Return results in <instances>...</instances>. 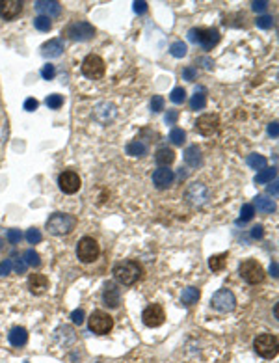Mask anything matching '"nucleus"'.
<instances>
[{
  "label": "nucleus",
  "mask_w": 279,
  "mask_h": 363,
  "mask_svg": "<svg viewBox=\"0 0 279 363\" xmlns=\"http://www.w3.org/2000/svg\"><path fill=\"white\" fill-rule=\"evenodd\" d=\"M270 274H272L274 278H278V261H272V265H270Z\"/></svg>",
  "instance_id": "obj_54"
},
{
  "label": "nucleus",
  "mask_w": 279,
  "mask_h": 363,
  "mask_svg": "<svg viewBox=\"0 0 279 363\" xmlns=\"http://www.w3.org/2000/svg\"><path fill=\"white\" fill-rule=\"evenodd\" d=\"M24 263H26V267L37 268V267L41 265V257H39V253H37L36 249H26V253H24Z\"/></svg>",
  "instance_id": "obj_32"
},
{
  "label": "nucleus",
  "mask_w": 279,
  "mask_h": 363,
  "mask_svg": "<svg viewBox=\"0 0 279 363\" xmlns=\"http://www.w3.org/2000/svg\"><path fill=\"white\" fill-rule=\"evenodd\" d=\"M188 39L192 43H199L205 51H210L220 41V32L216 28H192L188 32Z\"/></svg>",
  "instance_id": "obj_3"
},
{
  "label": "nucleus",
  "mask_w": 279,
  "mask_h": 363,
  "mask_svg": "<svg viewBox=\"0 0 279 363\" xmlns=\"http://www.w3.org/2000/svg\"><path fill=\"white\" fill-rule=\"evenodd\" d=\"M54 75H56V67H54V65H51V63L43 65L41 76L45 78V80H52V78H54Z\"/></svg>",
  "instance_id": "obj_42"
},
{
  "label": "nucleus",
  "mask_w": 279,
  "mask_h": 363,
  "mask_svg": "<svg viewBox=\"0 0 279 363\" xmlns=\"http://www.w3.org/2000/svg\"><path fill=\"white\" fill-rule=\"evenodd\" d=\"M11 272V259H4L0 263V276H8Z\"/></svg>",
  "instance_id": "obj_47"
},
{
  "label": "nucleus",
  "mask_w": 279,
  "mask_h": 363,
  "mask_svg": "<svg viewBox=\"0 0 279 363\" xmlns=\"http://www.w3.org/2000/svg\"><path fill=\"white\" fill-rule=\"evenodd\" d=\"M112 274H114V278L117 283L129 287V285H134L136 281L142 278L144 268H142V265L136 263V261H123V263H117V265H115L114 270H112Z\"/></svg>",
  "instance_id": "obj_1"
},
{
  "label": "nucleus",
  "mask_w": 279,
  "mask_h": 363,
  "mask_svg": "<svg viewBox=\"0 0 279 363\" xmlns=\"http://www.w3.org/2000/svg\"><path fill=\"white\" fill-rule=\"evenodd\" d=\"M34 26L37 28L39 32H49L52 28V22L49 17H43V15H39V17H36L34 19Z\"/></svg>",
  "instance_id": "obj_34"
},
{
  "label": "nucleus",
  "mask_w": 279,
  "mask_h": 363,
  "mask_svg": "<svg viewBox=\"0 0 279 363\" xmlns=\"http://www.w3.org/2000/svg\"><path fill=\"white\" fill-rule=\"evenodd\" d=\"M101 253V248H99V242L93 239V237H82L78 240V246H76V255L82 263H93V261L99 257Z\"/></svg>",
  "instance_id": "obj_5"
},
{
  "label": "nucleus",
  "mask_w": 279,
  "mask_h": 363,
  "mask_svg": "<svg viewBox=\"0 0 279 363\" xmlns=\"http://www.w3.org/2000/svg\"><path fill=\"white\" fill-rule=\"evenodd\" d=\"M186 199L192 203V205H197V207H201V205H205L208 199V188L203 185V183H194V185H190V188L186 190Z\"/></svg>",
  "instance_id": "obj_14"
},
{
  "label": "nucleus",
  "mask_w": 279,
  "mask_h": 363,
  "mask_svg": "<svg viewBox=\"0 0 279 363\" xmlns=\"http://www.w3.org/2000/svg\"><path fill=\"white\" fill-rule=\"evenodd\" d=\"M115 115V108L114 104L110 103H101L97 108H95V119L101 121V123H106L108 119H112Z\"/></svg>",
  "instance_id": "obj_21"
},
{
  "label": "nucleus",
  "mask_w": 279,
  "mask_h": 363,
  "mask_svg": "<svg viewBox=\"0 0 279 363\" xmlns=\"http://www.w3.org/2000/svg\"><path fill=\"white\" fill-rule=\"evenodd\" d=\"M199 296H201L199 289H196V287H186V289L183 290V294H181V302H183L185 306H194V304H197Z\"/></svg>",
  "instance_id": "obj_26"
},
{
  "label": "nucleus",
  "mask_w": 279,
  "mask_h": 363,
  "mask_svg": "<svg viewBox=\"0 0 279 363\" xmlns=\"http://www.w3.org/2000/svg\"><path fill=\"white\" fill-rule=\"evenodd\" d=\"M169 99L173 101L175 104H181L186 101V90L185 88H173L171 94H169Z\"/></svg>",
  "instance_id": "obj_35"
},
{
  "label": "nucleus",
  "mask_w": 279,
  "mask_h": 363,
  "mask_svg": "<svg viewBox=\"0 0 279 363\" xmlns=\"http://www.w3.org/2000/svg\"><path fill=\"white\" fill-rule=\"evenodd\" d=\"M253 216H255V207H253L251 203L242 205V210H240V222H249Z\"/></svg>",
  "instance_id": "obj_36"
},
{
  "label": "nucleus",
  "mask_w": 279,
  "mask_h": 363,
  "mask_svg": "<svg viewBox=\"0 0 279 363\" xmlns=\"http://www.w3.org/2000/svg\"><path fill=\"white\" fill-rule=\"evenodd\" d=\"M185 162L190 168L201 166L203 158H201V151H199V147H197V145H190V147H186V151H185Z\"/></svg>",
  "instance_id": "obj_22"
},
{
  "label": "nucleus",
  "mask_w": 279,
  "mask_h": 363,
  "mask_svg": "<svg viewBox=\"0 0 279 363\" xmlns=\"http://www.w3.org/2000/svg\"><path fill=\"white\" fill-rule=\"evenodd\" d=\"M37 104H39V103H37V101H36L34 97H30V99H26V101H24V110H28V112H34V110L37 108Z\"/></svg>",
  "instance_id": "obj_49"
},
{
  "label": "nucleus",
  "mask_w": 279,
  "mask_h": 363,
  "mask_svg": "<svg viewBox=\"0 0 279 363\" xmlns=\"http://www.w3.org/2000/svg\"><path fill=\"white\" fill-rule=\"evenodd\" d=\"M173 179H175L173 170H169V168H158L155 173H153V185L158 190H166V188H169L173 185Z\"/></svg>",
  "instance_id": "obj_17"
},
{
  "label": "nucleus",
  "mask_w": 279,
  "mask_h": 363,
  "mask_svg": "<svg viewBox=\"0 0 279 363\" xmlns=\"http://www.w3.org/2000/svg\"><path fill=\"white\" fill-rule=\"evenodd\" d=\"M36 10L43 13V17H58L62 13V4L56 0H37L36 2Z\"/></svg>",
  "instance_id": "obj_18"
},
{
  "label": "nucleus",
  "mask_w": 279,
  "mask_h": 363,
  "mask_svg": "<svg viewBox=\"0 0 279 363\" xmlns=\"http://www.w3.org/2000/svg\"><path fill=\"white\" fill-rule=\"evenodd\" d=\"M268 192H274V194H278V187L274 185V187H268Z\"/></svg>",
  "instance_id": "obj_55"
},
{
  "label": "nucleus",
  "mask_w": 279,
  "mask_h": 363,
  "mask_svg": "<svg viewBox=\"0 0 279 363\" xmlns=\"http://www.w3.org/2000/svg\"><path fill=\"white\" fill-rule=\"evenodd\" d=\"M10 343L13 346H24L28 343V332L24 328H21V326L13 328L10 332Z\"/></svg>",
  "instance_id": "obj_24"
},
{
  "label": "nucleus",
  "mask_w": 279,
  "mask_h": 363,
  "mask_svg": "<svg viewBox=\"0 0 279 363\" xmlns=\"http://www.w3.org/2000/svg\"><path fill=\"white\" fill-rule=\"evenodd\" d=\"M58 185H60V190L63 194H76L82 187V181H80L78 173L69 170V172H63L62 175L58 177Z\"/></svg>",
  "instance_id": "obj_11"
},
{
  "label": "nucleus",
  "mask_w": 279,
  "mask_h": 363,
  "mask_svg": "<svg viewBox=\"0 0 279 363\" xmlns=\"http://www.w3.org/2000/svg\"><path fill=\"white\" fill-rule=\"evenodd\" d=\"M136 13H145L147 11V2H134Z\"/></svg>",
  "instance_id": "obj_51"
},
{
  "label": "nucleus",
  "mask_w": 279,
  "mask_h": 363,
  "mask_svg": "<svg viewBox=\"0 0 279 363\" xmlns=\"http://www.w3.org/2000/svg\"><path fill=\"white\" fill-rule=\"evenodd\" d=\"M41 239H43V235H41L39 229L30 228L28 231H26V240H28L30 244H37V242H41Z\"/></svg>",
  "instance_id": "obj_39"
},
{
  "label": "nucleus",
  "mask_w": 279,
  "mask_h": 363,
  "mask_svg": "<svg viewBox=\"0 0 279 363\" xmlns=\"http://www.w3.org/2000/svg\"><path fill=\"white\" fill-rule=\"evenodd\" d=\"M268 133H270V136H274V138H278V134H279V131H278V123H270V125H268Z\"/></svg>",
  "instance_id": "obj_53"
},
{
  "label": "nucleus",
  "mask_w": 279,
  "mask_h": 363,
  "mask_svg": "<svg viewBox=\"0 0 279 363\" xmlns=\"http://www.w3.org/2000/svg\"><path fill=\"white\" fill-rule=\"evenodd\" d=\"M266 164H268V162H266V158H264L262 155L253 153V155L248 156V166L251 168V170H259V172H260V170L266 168Z\"/></svg>",
  "instance_id": "obj_31"
},
{
  "label": "nucleus",
  "mask_w": 279,
  "mask_h": 363,
  "mask_svg": "<svg viewBox=\"0 0 279 363\" xmlns=\"http://www.w3.org/2000/svg\"><path fill=\"white\" fill-rule=\"evenodd\" d=\"M251 237L253 239H260L262 237V226H255V228L251 229Z\"/></svg>",
  "instance_id": "obj_52"
},
{
  "label": "nucleus",
  "mask_w": 279,
  "mask_h": 363,
  "mask_svg": "<svg viewBox=\"0 0 279 363\" xmlns=\"http://www.w3.org/2000/svg\"><path fill=\"white\" fill-rule=\"evenodd\" d=\"M103 300H104V304H106L108 307H112V309H117V307H119V304H121V290L117 289V285H115L114 281H108V283L104 285Z\"/></svg>",
  "instance_id": "obj_16"
},
{
  "label": "nucleus",
  "mask_w": 279,
  "mask_h": 363,
  "mask_svg": "<svg viewBox=\"0 0 279 363\" xmlns=\"http://www.w3.org/2000/svg\"><path fill=\"white\" fill-rule=\"evenodd\" d=\"M253 207H257L259 212H262V214H270V212H274L276 210V203L272 201V199H266L264 196H257L255 197V205Z\"/></svg>",
  "instance_id": "obj_27"
},
{
  "label": "nucleus",
  "mask_w": 279,
  "mask_h": 363,
  "mask_svg": "<svg viewBox=\"0 0 279 363\" xmlns=\"http://www.w3.org/2000/svg\"><path fill=\"white\" fill-rule=\"evenodd\" d=\"M88 322H90V330L97 335H106L114 328V319L104 311H93Z\"/></svg>",
  "instance_id": "obj_8"
},
{
  "label": "nucleus",
  "mask_w": 279,
  "mask_h": 363,
  "mask_svg": "<svg viewBox=\"0 0 279 363\" xmlns=\"http://www.w3.org/2000/svg\"><path fill=\"white\" fill-rule=\"evenodd\" d=\"M63 52V43L60 39H51L41 47V54L45 58H58Z\"/></svg>",
  "instance_id": "obj_20"
},
{
  "label": "nucleus",
  "mask_w": 279,
  "mask_h": 363,
  "mask_svg": "<svg viewBox=\"0 0 279 363\" xmlns=\"http://www.w3.org/2000/svg\"><path fill=\"white\" fill-rule=\"evenodd\" d=\"M0 248H2V240H0Z\"/></svg>",
  "instance_id": "obj_56"
},
{
  "label": "nucleus",
  "mask_w": 279,
  "mask_h": 363,
  "mask_svg": "<svg viewBox=\"0 0 279 363\" xmlns=\"http://www.w3.org/2000/svg\"><path fill=\"white\" fill-rule=\"evenodd\" d=\"M84 317H86V315H84L82 309H74V311L71 313V321L74 322V324H78V326L84 322Z\"/></svg>",
  "instance_id": "obj_46"
},
{
  "label": "nucleus",
  "mask_w": 279,
  "mask_h": 363,
  "mask_svg": "<svg viewBox=\"0 0 279 363\" xmlns=\"http://www.w3.org/2000/svg\"><path fill=\"white\" fill-rule=\"evenodd\" d=\"M225 261H227V253H218V255H210L208 259V268L212 272H220L225 267Z\"/></svg>",
  "instance_id": "obj_28"
},
{
  "label": "nucleus",
  "mask_w": 279,
  "mask_h": 363,
  "mask_svg": "<svg viewBox=\"0 0 279 363\" xmlns=\"http://www.w3.org/2000/svg\"><path fill=\"white\" fill-rule=\"evenodd\" d=\"M24 363H28V362H24Z\"/></svg>",
  "instance_id": "obj_57"
},
{
  "label": "nucleus",
  "mask_w": 279,
  "mask_h": 363,
  "mask_svg": "<svg viewBox=\"0 0 279 363\" xmlns=\"http://www.w3.org/2000/svg\"><path fill=\"white\" fill-rule=\"evenodd\" d=\"M164 319L166 313L162 309V306H158V304H153V306L145 307V311L142 313V321L149 328H158L160 324H164Z\"/></svg>",
  "instance_id": "obj_13"
},
{
  "label": "nucleus",
  "mask_w": 279,
  "mask_h": 363,
  "mask_svg": "<svg viewBox=\"0 0 279 363\" xmlns=\"http://www.w3.org/2000/svg\"><path fill=\"white\" fill-rule=\"evenodd\" d=\"M28 289L32 294H43L49 289V278L43 274H32L28 278Z\"/></svg>",
  "instance_id": "obj_19"
},
{
  "label": "nucleus",
  "mask_w": 279,
  "mask_h": 363,
  "mask_svg": "<svg viewBox=\"0 0 279 363\" xmlns=\"http://www.w3.org/2000/svg\"><path fill=\"white\" fill-rule=\"evenodd\" d=\"M151 110L153 112H162L164 110V97L162 95H155L151 99Z\"/></svg>",
  "instance_id": "obj_40"
},
{
  "label": "nucleus",
  "mask_w": 279,
  "mask_h": 363,
  "mask_svg": "<svg viewBox=\"0 0 279 363\" xmlns=\"http://www.w3.org/2000/svg\"><path fill=\"white\" fill-rule=\"evenodd\" d=\"M127 155L130 156H145L147 155V145L142 144L140 140H134V142H129L127 147H125Z\"/></svg>",
  "instance_id": "obj_25"
},
{
  "label": "nucleus",
  "mask_w": 279,
  "mask_h": 363,
  "mask_svg": "<svg viewBox=\"0 0 279 363\" xmlns=\"http://www.w3.org/2000/svg\"><path fill=\"white\" fill-rule=\"evenodd\" d=\"M67 36L71 39H74V41H90L93 36H95V28L86 21L73 22V24H69V28H67Z\"/></svg>",
  "instance_id": "obj_10"
},
{
  "label": "nucleus",
  "mask_w": 279,
  "mask_h": 363,
  "mask_svg": "<svg viewBox=\"0 0 279 363\" xmlns=\"http://www.w3.org/2000/svg\"><path fill=\"white\" fill-rule=\"evenodd\" d=\"M210 306L220 313H229V311L235 309V306H237V298H235V294H233L229 289H220L212 294Z\"/></svg>",
  "instance_id": "obj_7"
},
{
  "label": "nucleus",
  "mask_w": 279,
  "mask_h": 363,
  "mask_svg": "<svg viewBox=\"0 0 279 363\" xmlns=\"http://www.w3.org/2000/svg\"><path fill=\"white\" fill-rule=\"evenodd\" d=\"M196 76H197L196 67L188 65V67H185V69H183V78H185V80H190V82H192V80H196Z\"/></svg>",
  "instance_id": "obj_43"
},
{
  "label": "nucleus",
  "mask_w": 279,
  "mask_h": 363,
  "mask_svg": "<svg viewBox=\"0 0 279 363\" xmlns=\"http://www.w3.org/2000/svg\"><path fill=\"white\" fill-rule=\"evenodd\" d=\"M22 11L21 0H0V17L6 21H13Z\"/></svg>",
  "instance_id": "obj_15"
},
{
  "label": "nucleus",
  "mask_w": 279,
  "mask_h": 363,
  "mask_svg": "<svg viewBox=\"0 0 279 363\" xmlns=\"http://www.w3.org/2000/svg\"><path fill=\"white\" fill-rule=\"evenodd\" d=\"M238 272H240L242 280L246 281V283H249V285H257V283H260V281L264 280V268L253 259L244 261L240 265Z\"/></svg>",
  "instance_id": "obj_6"
},
{
  "label": "nucleus",
  "mask_w": 279,
  "mask_h": 363,
  "mask_svg": "<svg viewBox=\"0 0 279 363\" xmlns=\"http://www.w3.org/2000/svg\"><path fill=\"white\" fill-rule=\"evenodd\" d=\"M169 52H171V56H175V58H183V56H186V52H188V47H186V43H183V41H175V43H171Z\"/></svg>",
  "instance_id": "obj_33"
},
{
  "label": "nucleus",
  "mask_w": 279,
  "mask_h": 363,
  "mask_svg": "<svg viewBox=\"0 0 279 363\" xmlns=\"http://www.w3.org/2000/svg\"><path fill=\"white\" fill-rule=\"evenodd\" d=\"M104 71H106V67H104V60L101 58V56H97V54H90V56L84 58L82 73L88 76V78L97 80V78L103 76Z\"/></svg>",
  "instance_id": "obj_9"
},
{
  "label": "nucleus",
  "mask_w": 279,
  "mask_h": 363,
  "mask_svg": "<svg viewBox=\"0 0 279 363\" xmlns=\"http://www.w3.org/2000/svg\"><path fill=\"white\" fill-rule=\"evenodd\" d=\"M196 129L199 134L203 136H212L220 129V117L216 114H203L197 117Z\"/></svg>",
  "instance_id": "obj_12"
},
{
  "label": "nucleus",
  "mask_w": 279,
  "mask_h": 363,
  "mask_svg": "<svg viewBox=\"0 0 279 363\" xmlns=\"http://www.w3.org/2000/svg\"><path fill=\"white\" fill-rule=\"evenodd\" d=\"M76 226V218L71 214H63V212H54L49 220H47V229L49 233L62 237V235H69Z\"/></svg>",
  "instance_id": "obj_2"
},
{
  "label": "nucleus",
  "mask_w": 279,
  "mask_h": 363,
  "mask_svg": "<svg viewBox=\"0 0 279 363\" xmlns=\"http://www.w3.org/2000/svg\"><path fill=\"white\" fill-rule=\"evenodd\" d=\"M155 160L160 168H167L173 160H175V153L173 149H167V147H160L155 153Z\"/></svg>",
  "instance_id": "obj_23"
},
{
  "label": "nucleus",
  "mask_w": 279,
  "mask_h": 363,
  "mask_svg": "<svg viewBox=\"0 0 279 363\" xmlns=\"http://www.w3.org/2000/svg\"><path fill=\"white\" fill-rule=\"evenodd\" d=\"M21 237L22 235L19 229H10V231H8V240H10V244H19Z\"/></svg>",
  "instance_id": "obj_45"
},
{
  "label": "nucleus",
  "mask_w": 279,
  "mask_h": 363,
  "mask_svg": "<svg viewBox=\"0 0 279 363\" xmlns=\"http://www.w3.org/2000/svg\"><path fill=\"white\" fill-rule=\"evenodd\" d=\"M205 104H207V95H205L203 88H199V92H196V95L192 97L190 106H192V110H201V108H205Z\"/></svg>",
  "instance_id": "obj_30"
},
{
  "label": "nucleus",
  "mask_w": 279,
  "mask_h": 363,
  "mask_svg": "<svg viewBox=\"0 0 279 363\" xmlns=\"http://www.w3.org/2000/svg\"><path fill=\"white\" fill-rule=\"evenodd\" d=\"M268 8V2L266 0H260V2H253V10L255 11H264Z\"/></svg>",
  "instance_id": "obj_50"
},
{
  "label": "nucleus",
  "mask_w": 279,
  "mask_h": 363,
  "mask_svg": "<svg viewBox=\"0 0 279 363\" xmlns=\"http://www.w3.org/2000/svg\"><path fill=\"white\" fill-rule=\"evenodd\" d=\"M276 168H264V170H260L257 175H255V183L257 185H266V183H270L274 177H276Z\"/></svg>",
  "instance_id": "obj_29"
},
{
  "label": "nucleus",
  "mask_w": 279,
  "mask_h": 363,
  "mask_svg": "<svg viewBox=\"0 0 279 363\" xmlns=\"http://www.w3.org/2000/svg\"><path fill=\"white\" fill-rule=\"evenodd\" d=\"M253 348L255 352L260 356V358H266V360H272L276 358L279 352V341L276 335L272 333H260L255 343H253Z\"/></svg>",
  "instance_id": "obj_4"
},
{
  "label": "nucleus",
  "mask_w": 279,
  "mask_h": 363,
  "mask_svg": "<svg viewBox=\"0 0 279 363\" xmlns=\"http://www.w3.org/2000/svg\"><path fill=\"white\" fill-rule=\"evenodd\" d=\"M45 103H47V106H49V108H52V110H58V108L63 104V97H62V95H58V94H52V95H49V97H47V101H45Z\"/></svg>",
  "instance_id": "obj_38"
},
{
  "label": "nucleus",
  "mask_w": 279,
  "mask_h": 363,
  "mask_svg": "<svg viewBox=\"0 0 279 363\" xmlns=\"http://www.w3.org/2000/svg\"><path fill=\"white\" fill-rule=\"evenodd\" d=\"M255 24H257L259 28H264V30H266V28H270V26L274 24V19L268 17V15H262V17H259L257 21H255Z\"/></svg>",
  "instance_id": "obj_44"
},
{
  "label": "nucleus",
  "mask_w": 279,
  "mask_h": 363,
  "mask_svg": "<svg viewBox=\"0 0 279 363\" xmlns=\"http://www.w3.org/2000/svg\"><path fill=\"white\" fill-rule=\"evenodd\" d=\"M177 117H179V112H177V110H167V114H166V123H167V125H175Z\"/></svg>",
  "instance_id": "obj_48"
},
{
  "label": "nucleus",
  "mask_w": 279,
  "mask_h": 363,
  "mask_svg": "<svg viewBox=\"0 0 279 363\" xmlns=\"http://www.w3.org/2000/svg\"><path fill=\"white\" fill-rule=\"evenodd\" d=\"M185 138H186V133L183 129H173V131L169 133V140H171V144L173 145H183Z\"/></svg>",
  "instance_id": "obj_37"
},
{
  "label": "nucleus",
  "mask_w": 279,
  "mask_h": 363,
  "mask_svg": "<svg viewBox=\"0 0 279 363\" xmlns=\"http://www.w3.org/2000/svg\"><path fill=\"white\" fill-rule=\"evenodd\" d=\"M11 268L15 270L17 274H24V272H26V263H24V259H21V257H15V259L11 261Z\"/></svg>",
  "instance_id": "obj_41"
}]
</instances>
